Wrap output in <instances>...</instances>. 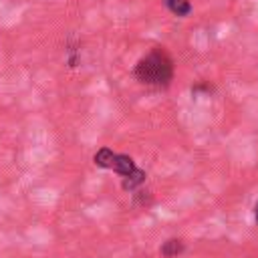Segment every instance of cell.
<instances>
[{
  "mask_svg": "<svg viewBox=\"0 0 258 258\" xmlns=\"http://www.w3.org/2000/svg\"><path fill=\"white\" fill-rule=\"evenodd\" d=\"M135 77L143 85L167 87L173 77V62L163 48H153L135 64Z\"/></svg>",
  "mask_w": 258,
  "mask_h": 258,
  "instance_id": "6da1fadb",
  "label": "cell"
},
{
  "mask_svg": "<svg viewBox=\"0 0 258 258\" xmlns=\"http://www.w3.org/2000/svg\"><path fill=\"white\" fill-rule=\"evenodd\" d=\"M109 169H113V171H117L119 175L127 177V175L133 173L137 167H135V163H133V159H131L129 155H119V153H115V155H113V161H111V165H109Z\"/></svg>",
  "mask_w": 258,
  "mask_h": 258,
  "instance_id": "7a4b0ae2",
  "label": "cell"
},
{
  "mask_svg": "<svg viewBox=\"0 0 258 258\" xmlns=\"http://www.w3.org/2000/svg\"><path fill=\"white\" fill-rule=\"evenodd\" d=\"M159 252H161L163 258H175L177 254L183 252V242L179 238H169L167 242H163V246L159 248Z\"/></svg>",
  "mask_w": 258,
  "mask_h": 258,
  "instance_id": "3957f363",
  "label": "cell"
},
{
  "mask_svg": "<svg viewBox=\"0 0 258 258\" xmlns=\"http://www.w3.org/2000/svg\"><path fill=\"white\" fill-rule=\"evenodd\" d=\"M145 181V171L141 169H135L133 173H129L125 179H123V189H135L139 183Z\"/></svg>",
  "mask_w": 258,
  "mask_h": 258,
  "instance_id": "277c9868",
  "label": "cell"
},
{
  "mask_svg": "<svg viewBox=\"0 0 258 258\" xmlns=\"http://www.w3.org/2000/svg\"><path fill=\"white\" fill-rule=\"evenodd\" d=\"M165 4H167V8H169L173 14H177V16H185V14L191 10V6H189L187 0H165Z\"/></svg>",
  "mask_w": 258,
  "mask_h": 258,
  "instance_id": "5b68a950",
  "label": "cell"
},
{
  "mask_svg": "<svg viewBox=\"0 0 258 258\" xmlns=\"http://www.w3.org/2000/svg\"><path fill=\"white\" fill-rule=\"evenodd\" d=\"M113 151L111 149H107V147H103V149H99L97 153H95V163L99 165V167H109L111 165V161H113Z\"/></svg>",
  "mask_w": 258,
  "mask_h": 258,
  "instance_id": "8992f818",
  "label": "cell"
},
{
  "mask_svg": "<svg viewBox=\"0 0 258 258\" xmlns=\"http://www.w3.org/2000/svg\"><path fill=\"white\" fill-rule=\"evenodd\" d=\"M254 220H256V224H258V204L254 206Z\"/></svg>",
  "mask_w": 258,
  "mask_h": 258,
  "instance_id": "52a82bcc",
  "label": "cell"
}]
</instances>
